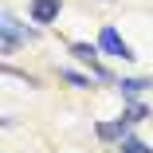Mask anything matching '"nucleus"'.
Masks as SVG:
<instances>
[{
  "label": "nucleus",
  "instance_id": "1",
  "mask_svg": "<svg viewBox=\"0 0 153 153\" xmlns=\"http://www.w3.org/2000/svg\"><path fill=\"white\" fill-rule=\"evenodd\" d=\"M0 32H4V39H0V51H4V55H12V51H16L20 43H27V39H36V32H32V27H24V24H16L12 12H4Z\"/></svg>",
  "mask_w": 153,
  "mask_h": 153
},
{
  "label": "nucleus",
  "instance_id": "2",
  "mask_svg": "<svg viewBox=\"0 0 153 153\" xmlns=\"http://www.w3.org/2000/svg\"><path fill=\"white\" fill-rule=\"evenodd\" d=\"M98 47H102V51H110V55H118V59H134L130 43L122 39V36L114 32V27H102V32H98Z\"/></svg>",
  "mask_w": 153,
  "mask_h": 153
},
{
  "label": "nucleus",
  "instance_id": "3",
  "mask_svg": "<svg viewBox=\"0 0 153 153\" xmlns=\"http://www.w3.org/2000/svg\"><path fill=\"white\" fill-rule=\"evenodd\" d=\"M71 55H75V59H82V63L94 71L98 79H106V82H110V71L98 63V47H90V43H71Z\"/></svg>",
  "mask_w": 153,
  "mask_h": 153
},
{
  "label": "nucleus",
  "instance_id": "4",
  "mask_svg": "<svg viewBox=\"0 0 153 153\" xmlns=\"http://www.w3.org/2000/svg\"><path fill=\"white\" fill-rule=\"evenodd\" d=\"M126 130H130V118H118V122H98V126H94V134H98L102 141H118V137H126Z\"/></svg>",
  "mask_w": 153,
  "mask_h": 153
},
{
  "label": "nucleus",
  "instance_id": "5",
  "mask_svg": "<svg viewBox=\"0 0 153 153\" xmlns=\"http://www.w3.org/2000/svg\"><path fill=\"white\" fill-rule=\"evenodd\" d=\"M59 16V0H32V20L36 24H51Z\"/></svg>",
  "mask_w": 153,
  "mask_h": 153
},
{
  "label": "nucleus",
  "instance_id": "6",
  "mask_svg": "<svg viewBox=\"0 0 153 153\" xmlns=\"http://www.w3.org/2000/svg\"><path fill=\"white\" fill-rule=\"evenodd\" d=\"M118 86H122V94H126V98H134V94H141V90L153 86V82H149V79H122Z\"/></svg>",
  "mask_w": 153,
  "mask_h": 153
},
{
  "label": "nucleus",
  "instance_id": "7",
  "mask_svg": "<svg viewBox=\"0 0 153 153\" xmlns=\"http://www.w3.org/2000/svg\"><path fill=\"white\" fill-rule=\"evenodd\" d=\"M126 118H130V122H141V118H149V110H145L141 102H134V106L126 110Z\"/></svg>",
  "mask_w": 153,
  "mask_h": 153
},
{
  "label": "nucleus",
  "instance_id": "8",
  "mask_svg": "<svg viewBox=\"0 0 153 153\" xmlns=\"http://www.w3.org/2000/svg\"><path fill=\"white\" fill-rule=\"evenodd\" d=\"M59 79H67L71 86H90V79H82V75H75V71H63V75H59Z\"/></svg>",
  "mask_w": 153,
  "mask_h": 153
}]
</instances>
